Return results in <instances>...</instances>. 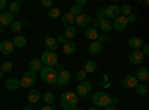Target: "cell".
Returning <instances> with one entry per match:
<instances>
[{
	"label": "cell",
	"instance_id": "ac0fdd59",
	"mask_svg": "<svg viewBox=\"0 0 149 110\" xmlns=\"http://www.w3.org/2000/svg\"><path fill=\"white\" fill-rule=\"evenodd\" d=\"M128 46L131 48L133 51H140L142 49V46H143V40L140 37H130L128 39Z\"/></svg>",
	"mask_w": 149,
	"mask_h": 110
},
{
	"label": "cell",
	"instance_id": "bcb514c9",
	"mask_svg": "<svg viewBox=\"0 0 149 110\" xmlns=\"http://www.w3.org/2000/svg\"><path fill=\"white\" fill-rule=\"evenodd\" d=\"M39 110H54V109H52V106H45L43 104V107H40Z\"/></svg>",
	"mask_w": 149,
	"mask_h": 110
},
{
	"label": "cell",
	"instance_id": "7a4b0ae2",
	"mask_svg": "<svg viewBox=\"0 0 149 110\" xmlns=\"http://www.w3.org/2000/svg\"><path fill=\"white\" fill-rule=\"evenodd\" d=\"M40 73V79L48 83V85H55L57 83V71L54 67H42V70L39 71Z\"/></svg>",
	"mask_w": 149,
	"mask_h": 110
},
{
	"label": "cell",
	"instance_id": "44dd1931",
	"mask_svg": "<svg viewBox=\"0 0 149 110\" xmlns=\"http://www.w3.org/2000/svg\"><path fill=\"white\" fill-rule=\"evenodd\" d=\"M40 98H42V94L37 91V89H31V91L27 94V100H29L30 104H36Z\"/></svg>",
	"mask_w": 149,
	"mask_h": 110
},
{
	"label": "cell",
	"instance_id": "9a60e30c",
	"mask_svg": "<svg viewBox=\"0 0 149 110\" xmlns=\"http://www.w3.org/2000/svg\"><path fill=\"white\" fill-rule=\"evenodd\" d=\"M134 76H136V79H137L139 83H140V82H142V83L148 82V80H149V68H148V67H140Z\"/></svg>",
	"mask_w": 149,
	"mask_h": 110
},
{
	"label": "cell",
	"instance_id": "db71d44e",
	"mask_svg": "<svg viewBox=\"0 0 149 110\" xmlns=\"http://www.w3.org/2000/svg\"><path fill=\"white\" fill-rule=\"evenodd\" d=\"M22 110H31V109H30V107H24Z\"/></svg>",
	"mask_w": 149,
	"mask_h": 110
},
{
	"label": "cell",
	"instance_id": "e575fe53",
	"mask_svg": "<svg viewBox=\"0 0 149 110\" xmlns=\"http://www.w3.org/2000/svg\"><path fill=\"white\" fill-rule=\"evenodd\" d=\"M21 28H22V22L21 21H14L10 24V30H12V33H19L21 31Z\"/></svg>",
	"mask_w": 149,
	"mask_h": 110
},
{
	"label": "cell",
	"instance_id": "f6af8a7d",
	"mask_svg": "<svg viewBox=\"0 0 149 110\" xmlns=\"http://www.w3.org/2000/svg\"><path fill=\"white\" fill-rule=\"evenodd\" d=\"M6 5H8L6 0H0V10H3V9L6 8Z\"/></svg>",
	"mask_w": 149,
	"mask_h": 110
},
{
	"label": "cell",
	"instance_id": "7dc6e473",
	"mask_svg": "<svg viewBox=\"0 0 149 110\" xmlns=\"http://www.w3.org/2000/svg\"><path fill=\"white\" fill-rule=\"evenodd\" d=\"M102 85H103V88H106V89H107V88H110V86H112V83H110V82H103V83H102Z\"/></svg>",
	"mask_w": 149,
	"mask_h": 110
},
{
	"label": "cell",
	"instance_id": "ab89813d",
	"mask_svg": "<svg viewBox=\"0 0 149 110\" xmlns=\"http://www.w3.org/2000/svg\"><path fill=\"white\" fill-rule=\"evenodd\" d=\"M42 6L51 9V8H52V0H42Z\"/></svg>",
	"mask_w": 149,
	"mask_h": 110
},
{
	"label": "cell",
	"instance_id": "74e56055",
	"mask_svg": "<svg viewBox=\"0 0 149 110\" xmlns=\"http://www.w3.org/2000/svg\"><path fill=\"white\" fill-rule=\"evenodd\" d=\"M85 76H86V73H85L84 70L76 71V79H78V82H84V80H85Z\"/></svg>",
	"mask_w": 149,
	"mask_h": 110
},
{
	"label": "cell",
	"instance_id": "d590c367",
	"mask_svg": "<svg viewBox=\"0 0 149 110\" xmlns=\"http://www.w3.org/2000/svg\"><path fill=\"white\" fill-rule=\"evenodd\" d=\"M12 68H14V66H12L10 61H5V63H2V71H3V73L12 71Z\"/></svg>",
	"mask_w": 149,
	"mask_h": 110
},
{
	"label": "cell",
	"instance_id": "f546056e",
	"mask_svg": "<svg viewBox=\"0 0 149 110\" xmlns=\"http://www.w3.org/2000/svg\"><path fill=\"white\" fill-rule=\"evenodd\" d=\"M134 91H136V94L137 95H140V97H145V95H148V86L145 83H137V86L134 88Z\"/></svg>",
	"mask_w": 149,
	"mask_h": 110
},
{
	"label": "cell",
	"instance_id": "4fadbf2b",
	"mask_svg": "<svg viewBox=\"0 0 149 110\" xmlns=\"http://www.w3.org/2000/svg\"><path fill=\"white\" fill-rule=\"evenodd\" d=\"M72 79V75H70V71L69 70H61L57 73V83L60 85V86H63V85L69 83Z\"/></svg>",
	"mask_w": 149,
	"mask_h": 110
},
{
	"label": "cell",
	"instance_id": "ba28073f",
	"mask_svg": "<svg viewBox=\"0 0 149 110\" xmlns=\"http://www.w3.org/2000/svg\"><path fill=\"white\" fill-rule=\"evenodd\" d=\"M93 22H94V19L88 14H81V15H78L76 18H74V24H76L78 27H86V26H90V24H93Z\"/></svg>",
	"mask_w": 149,
	"mask_h": 110
},
{
	"label": "cell",
	"instance_id": "7c38bea8",
	"mask_svg": "<svg viewBox=\"0 0 149 110\" xmlns=\"http://www.w3.org/2000/svg\"><path fill=\"white\" fill-rule=\"evenodd\" d=\"M128 59L133 66H140L143 61H145V57L140 51H131L130 55H128Z\"/></svg>",
	"mask_w": 149,
	"mask_h": 110
},
{
	"label": "cell",
	"instance_id": "9c48e42d",
	"mask_svg": "<svg viewBox=\"0 0 149 110\" xmlns=\"http://www.w3.org/2000/svg\"><path fill=\"white\" fill-rule=\"evenodd\" d=\"M116 17H119V6L118 5H109L107 8H104V18L106 19H115Z\"/></svg>",
	"mask_w": 149,
	"mask_h": 110
},
{
	"label": "cell",
	"instance_id": "e0dca14e",
	"mask_svg": "<svg viewBox=\"0 0 149 110\" xmlns=\"http://www.w3.org/2000/svg\"><path fill=\"white\" fill-rule=\"evenodd\" d=\"M45 48H46V51H52L55 52L58 49V42L55 37H52V36H46L45 37Z\"/></svg>",
	"mask_w": 149,
	"mask_h": 110
},
{
	"label": "cell",
	"instance_id": "8d00e7d4",
	"mask_svg": "<svg viewBox=\"0 0 149 110\" xmlns=\"http://www.w3.org/2000/svg\"><path fill=\"white\" fill-rule=\"evenodd\" d=\"M106 40H107L106 34H104V33H98V36H97V42L100 43V45H104V43H106Z\"/></svg>",
	"mask_w": 149,
	"mask_h": 110
},
{
	"label": "cell",
	"instance_id": "60d3db41",
	"mask_svg": "<svg viewBox=\"0 0 149 110\" xmlns=\"http://www.w3.org/2000/svg\"><path fill=\"white\" fill-rule=\"evenodd\" d=\"M116 104H118V98H116V97H112V95H110V101H109V106H113V107H115Z\"/></svg>",
	"mask_w": 149,
	"mask_h": 110
},
{
	"label": "cell",
	"instance_id": "5b68a950",
	"mask_svg": "<svg viewBox=\"0 0 149 110\" xmlns=\"http://www.w3.org/2000/svg\"><path fill=\"white\" fill-rule=\"evenodd\" d=\"M93 91V83L88 82V80H84V82H79L78 83V86H76V94L78 95V98L81 97V98H84V97H86L90 92Z\"/></svg>",
	"mask_w": 149,
	"mask_h": 110
},
{
	"label": "cell",
	"instance_id": "603a6c76",
	"mask_svg": "<svg viewBox=\"0 0 149 110\" xmlns=\"http://www.w3.org/2000/svg\"><path fill=\"white\" fill-rule=\"evenodd\" d=\"M42 67H43V64H42L40 58H34V59H31V61H30V64H29V68H30V71H33V73L40 71Z\"/></svg>",
	"mask_w": 149,
	"mask_h": 110
},
{
	"label": "cell",
	"instance_id": "7bdbcfd3",
	"mask_svg": "<svg viewBox=\"0 0 149 110\" xmlns=\"http://www.w3.org/2000/svg\"><path fill=\"white\" fill-rule=\"evenodd\" d=\"M136 19H137V18H136V15H134V14H131V15H128V17H127V21H128V24H130V22H134Z\"/></svg>",
	"mask_w": 149,
	"mask_h": 110
},
{
	"label": "cell",
	"instance_id": "3957f363",
	"mask_svg": "<svg viewBox=\"0 0 149 110\" xmlns=\"http://www.w3.org/2000/svg\"><path fill=\"white\" fill-rule=\"evenodd\" d=\"M110 101V95L106 91H97L93 94V104L95 107H107Z\"/></svg>",
	"mask_w": 149,
	"mask_h": 110
},
{
	"label": "cell",
	"instance_id": "2e32d148",
	"mask_svg": "<svg viewBox=\"0 0 149 110\" xmlns=\"http://www.w3.org/2000/svg\"><path fill=\"white\" fill-rule=\"evenodd\" d=\"M14 21H15L14 19V15H12L9 10L8 12H2V14H0V26H2V27H6V26L10 27V24L14 22Z\"/></svg>",
	"mask_w": 149,
	"mask_h": 110
},
{
	"label": "cell",
	"instance_id": "52a82bcc",
	"mask_svg": "<svg viewBox=\"0 0 149 110\" xmlns=\"http://www.w3.org/2000/svg\"><path fill=\"white\" fill-rule=\"evenodd\" d=\"M127 27H128V21H127L125 17H122V15L116 17L113 19V22H112V28L116 30V31H124Z\"/></svg>",
	"mask_w": 149,
	"mask_h": 110
},
{
	"label": "cell",
	"instance_id": "f907efd6",
	"mask_svg": "<svg viewBox=\"0 0 149 110\" xmlns=\"http://www.w3.org/2000/svg\"><path fill=\"white\" fill-rule=\"evenodd\" d=\"M103 82H109V76L107 75H103Z\"/></svg>",
	"mask_w": 149,
	"mask_h": 110
},
{
	"label": "cell",
	"instance_id": "836d02e7",
	"mask_svg": "<svg viewBox=\"0 0 149 110\" xmlns=\"http://www.w3.org/2000/svg\"><path fill=\"white\" fill-rule=\"evenodd\" d=\"M69 14H72L73 17H78V15H81V14H82V8H81V6H78L76 3H73V5L70 6V9H69Z\"/></svg>",
	"mask_w": 149,
	"mask_h": 110
},
{
	"label": "cell",
	"instance_id": "1f68e13d",
	"mask_svg": "<svg viewBox=\"0 0 149 110\" xmlns=\"http://www.w3.org/2000/svg\"><path fill=\"white\" fill-rule=\"evenodd\" d=\"M119 15H122V17H128V15H131V6L130 5H122V6H119Z\"/></svg>",
	"mask_w": 149,
	"mask_h": 110
},
{
	"label": "cell",
	"instance_id": "9f6ffc18",
	"mask_svg": "<svg viewBox=\"0 0 149 110\" xmlns=\"http://www.w3.org/2000/svg\"><path fill=\"white\" fill-rule=\"evenodd\" d=\"M74 110H82V109H78V107H76V109H74Z\"/></svg>",
	"mask_w": 149,
	"mask_h": 110
},
{
	"label": "cell",
	"instance_id": "277c9868",
	"mask_svg": "<svg viewBox=\"0 0 149 110\" xmlns=\"http://www.w3.org/2000/svg\"><path fill=\"white\" fill-rule=\"evenodd\" d=\"M40 61L46 67H54L58 64V55H57V52H52V51H43Z\"/></svg>",
	"mask_w": 149,
	"mask_h": 110
},
{
	"label": "cell",
	"instance_id": "484cf974",
	"mask_svg": "<svg viewBox=\"0 0 149 110\" xmlns=\"http://www.w3.org/2000/svg\"><path fill=\"white\" fill-rule=\"evenodd\" d=\"M98 28L102 30V33H104V34H107L109 31H112L113 28H112V21H109V19H103V21H100L98 22Z\"/></svg>",
	"mask_w": 149,
	"mask_h": 110
},
{
	"label": "cell",
	"instance_id": "5bb4252c",
	"mask_svg": "<svg viewBox=\"0 0 149 110\" xmlns=\"http://www.w3.org/2000/svg\"><path fill=\"white\" fill-rule=\"evenodd\" d=\"M5 88H6L8 91H18V89L21 88V82H19V79H17V77H9V79L5 82Z\"/></svg>",
	"mask_w": 149,
	"mask_h": 110
},
{
	"label": "cell",
	"instance_id": "6da1fadb",
	"mask_svg": "<svg viewBox=\"0 0 149 110\" xmlns=\"http://www.w3.org/2000/svg\"><path fill=\"white\" fill-rule=\"evenodd\" d=\"M60 103H61V107L64 110H74L78 107V95L72 91H66L61 95Z\"/></svg>",
	"mask_w": 149,
	"mask_h": 110
},
{
	"label": "cell",
	"instance_id": "d6986e66",
	"mask_svg": "<svg viewBox=\"0 0 149 110\" xmlns=\"http://www.w3.org/2000/svg\"><path fill=\"white\" fill-rule=\"evenodd\" d=\"M76 48H78V45L74 43L73 40H67V42L63 45V52H64L66 55H73L74 52H76Z\"/></svg>",
	"mask_w": 149,
	"mask_h": 110
},
{
	"label": "cell",
	"instance_id": "83f0119b",
	"mask_svg": "<svg viewBox=\"0 0 149 110\" xmlns=\"http://www.w3.org/2000/svg\"><path fill=\"white\" fill-rule=\"evenodd\" d=\"M40 100H43L45 106H52L54 101H55V95L52 92H45V94H42V98Z\"/></svg>",
	"mask_w": 149,
	"mask_h": 110
},
{
	"label": "cell",
	"instance_id": "f35d334b",
	"mask_svg": "<svg viewBox=\"0 0 149 110\" xmlns=\"http://www.w3.org/2000/svg\"><path fill=\"white\" fill-rule=\"evenodd\" d=\"M140 52L143 54V57H145V58L149 55V45H148V43H143V46H142V51H140Z\"/></svg>",
	"mask_w": 149,
	"mask_h": 110
},
{
	"label": "cell",
	"instance_id": "d4e9b609",
	"mask_svg": "<svg viewBox=\"0 0 149 110\" xmlns=\"http://www.w3.org/2000/svg\"><path fill=\"white\" fill-rule=\"evenodd\" d=\"M85 73H94L97 70V63L94 59H86L84 63V68H82Z\"/></svg>",
	"mask_w": 149,
	"mask_h": 110
},
{
	"label": "cell",
	"instance_id": "c3c4849f",
	"mask_svg": "<svg viewBox=\"0 0 149 110\" xmlns=\"http://www.w3.org/2000/svg\"><path fill=\"white\" fill-rule=\"evenodd\" d=\"M57 70H58V71H61V70H64V68H63V66H61L60 63L57 64V68H55V71H57Z\"/></svg>",
	"mask_w": 149,
	"mask_h": 110
},
{
	"label": "cell",
	"instance_id": "8992f818",
	"mask_svg": "<svg viewBox=\"0 0 149 110\" xmlns=\"http://www.w3.org/2000/svg\"><path fill=\"white\" fill-rule=\"evenodd\" d=\"M36 80H37V76H36V73H33V71H26L22 75V77H21V86L22 88H30V86H33V85L36 83Z\"/></svg>",
	"mask_w": 149,
	"mask_h": 110
},
{
	"label": "cell",
	"instance_id": "4dcf8cb0",
	"mask_svg": "<svg viewBox=\"0 0 149 110\" xmlns=\"http://www.w3.org/2000/svg\"><path fill=\"white\" fill-rule=\"evenodd\" d=\"M9 12L12 15H15V14H19L21 12V3L19 2H12L9 5Z\"/></svg>",
	"mask_w": 149,
	"mask_h": 110
},
{
	"label": "cell",
	"instance_id": "681fc988",
	"mask_svg": "<svg viewBox=\"0 0 149 110\" xmlns=\"http://www.w3.org/2000/svg\"><path fill=\"white\" fill-rule=\"evenodd\" d=\"M104 110H116L113 106H107V107H104Z\"/></svg>",
	"mask_w": 149,
	"mask_h": 110
},
{
	"label": "cell",
	"instance_id": "f1b7e54d",
	"mask_svg": "<svg viewBox=\"0 0 149 110\" xmlns=\"http://www.w3.org/2000/svg\"><path fill=\"white\" fill-rule=\"evenodd\" d=\"M76 34H78V30L72 26V27H67V28H66V31H64L63 36H64L67 40H73L74 37H76Z\"/></svg>",
	"mask_w": 149,
	"mask_h": 110
},
{
	"label": "cell",
	"instance_id": "680465c9",
	"mask_svg": "<svg viewBox=\"0 0 149 110\" xmlns=\"http://www.w3.org/2000/svg\"><path fill=\"white\" fill-rule=\"evenodd\" d=\"M12 110H18V109H12Z\"/></svg>",
	"mask_w": 149,
	"mask_h": 110
},
{
	"label": "cell",
	"instance_id": "4316f807",
	"mask_svg": "<svg viewBox=\"0 0 149 110\" xmlns=\"http://www.w3.org/2000/svg\"><path fill=\"white\" fill-rule=\"evenodd\" d=\"M102 49H103V45H100L97 40H95V42H91V43H90V46H88V52H90L91 55H97V54H100V52H102Z\"/></svg>",
	"mask_w": 149,
	"mask_h": 110
},
{
	"label": "cell",
	"instance_id": "7402d4cb",
	"mask_svg": "<svg viewBox=\"0 0 149 110\" xmlns=\"http://www.w3.org/2000/svg\"><path fill=\"white\" fill-rule=\"evenodd\" d=\"M10 42L15 48H26L27 46V39L24 37V36H14V39Z\"/></svg>",
	"mask_w": 149,
	"mask_h": 110
},
{
	"label": "cell",
	"instance_id": "cb8c5ba5",
	"mask_svg": "<svg viewBox=\"0 0 149 110\" xmlns=\"http://www.w3.org/2000/svg\"><path fill=\"white\" fill-rule=\"evenodd\" d=\"M84 36H85L86 39H90L91 42H95L97 40V36H98V31L95 28H93V27H86L85 31H84Z\"/></svg>",
	"mask_w": 149,
	"mask_h": 110
},
{
	"label": "cell",
	"instance_id": "30bf717a",
	"mask_svg": "<svg viewBox=\"0 0 149 110\" xmlns=\"http://www.w3.org/2000/svg\"><path fill=\"white\" fill-rule=\"evenodd\" d=\"M14 51H15V46L12 45L10 40H3L2 43H0V54L2 55L9 57V55L14 54Z\"/></svg>",
	"mask_w": 149,
	"mask_h": 110
},
{
	"label": "cell",
	"instance_id": "8fae6325",
	"mask_svg": "<svg viewBox=\"0 0 149 110\" xmlns=\"http://www.w3.org/2000/svg\"><path fill=\"white\" fill-rule=\"evenodd\" d=\"M137 79H136L134 75H127L125 77L122 79V88L125 89H134L136 86H137Z\"/></svg>",
	"mask_w": 149,
	"mask_h": 110
},
{
	"label": "cell",
	"instance_id": "f5cc1de1",
	"mask_svg": "<svg viewBox=\"0 0 149 110\" xmlns=\"http://www.w3.org/2000/svg\"><path fill=\"white\" fill-rule=\"evenodd\" d=\"M3 76H5V73H3L2 70H0V77H3Z\"/></svg>",
	"mask_w": 149,
	"mask_h": 110
},
{
	"label": "cell",
	"instance_id": "ffe728a7",
	"mask_svg": "<svg viewBox=\"0 0 149 110\" xmlns=\"http://www.w3.org/2000/svg\"><path fill=\"white\" fill-rule=\"evenodd\" d=\"M74 18L76 17H73L72 14H61V17H60V19H61V24H63V26H66V28L67 27H72L73 24H74Z\"/></svg>",
	"mask_w": 149,
	"mask_h": 110
},
{
	"label": "cell",
	"instance_id": "6f0895ef",
	"mask_svg": "<svg viewBox=\"0 0 149 110\" xmlns=\"http://www.w3.org/2000/svg\"><path fill=\"white\" fill-rule=\"evenodd\" d=\"M0 70H2V63H0Z\"/></svg>",
	"mask_w": 149,
	"mask_h": 110
},
{
	"label": "cell",
	"instance_id": "ee69618b",
	"mask_svg": "<svg viewBox=\"0 0 149 110\" xmlns=\"http://www.w3.org/2000/svg\"><path fill=\"white\" fill-rule=\"evenodd\" d=\"M86 3H88V0H76V5H78V6H81V8H82V6H85Z\"/></svg>",
	"mask_w": 149,
	"mask_h": 110
},
{
	"label": "cell",
	"instance_id": "b9f144b4",
	"mask_svg": "<svg viewBox=\"0 0 149 110\" xmlns=\"http://www.w3.org/2000/svg\"><path fill=\"white\" fill-rule=\"evenodd\" d=\"M57 42H58V45L61 43V45H64L66 42H67V39L64 37V36H58V37H57Z\"/></svg>",
	"mask_w": 149,
	"mask_h": 110
},
{
	"label": "cell",
	"instance_id": "11a10c76",
	"mask_svg": "<svg viewBox=\"0 0 149 110\" xmlns=\"http://www.w3.org/2000/svg\"><path fill=\"white\" fill-rule=\"evenodd\" d=\"M0 33H3V27L2 26H0Z\"/></svg>",
	"mask_w": 149,
	"mask_h": 110
},
{
	"label": "cell",
	"instance_id": "816d5d0a",
	"mask_svg": "<svg viewBox=\"0 0 149 110\" xmlns=\"http://www.w3.org/2000/svg\"><path fill=\"white\" fill-rule=\"evenodd\" d=\"M88 110H98V107H90Z\"/></svg>",
	"mask_w": 149,
	"mask_h": 110
},
{
	"label": "cell",
	"instance_id": "d6a6232c",
	"mask_svg": "<svg viewBox=\"0 0 149 110\" xmlns=\"http://www.w3.org/2000/svg\"><path fill=\"white\" fill-rule=\"evenodd\" d=\"M48 17L51 18V19H57V18L61 17V10L58 8H51V9H49V12H48Z\"/></svg>",
	"mask_w": 149,
	"mask_h": 110
}]
</instances>
